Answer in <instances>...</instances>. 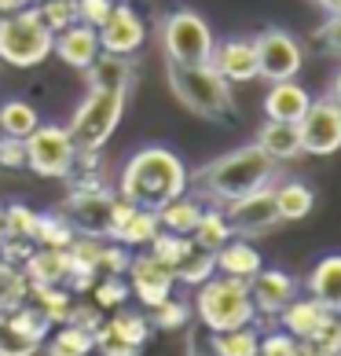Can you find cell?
Here are the masks:
<instances>
[{
    "instance_id": "cell-1",
    "label": "cell",
    "mask_w": 341,
    "mask_h": 356,
    "mask_svg": "<svg viewBox=\"0 0 341 356\" xmlns=\"http://www.w3.org/2000/svg\"><path fill=\"white\" fill-rule=\"evenodd\" d=\"M188 180L191 177L180 154H173L169 147H143L122 169V199H128L133 206L162 209L165 202L188 191Z\"/></svg>"
},
{
    "instance_id": "cell-2",
    "label": "cell",
    "mask_w": 341,
    "mask_h": 356,
    "mask_svg": "<svg viewBox=\"0 0 341 356\" xmlns=\"http://www.w3.org/2000/svg\"><path fill=\"white\" fill-rule=\"evenodd\" d=\"M272 177H275V162L253 143V147H239V151L220 154L194 180H199V188L209 199L231 202V199H242V195H250L257 188H268Z\"/></svg>"
},
{
    "instance_id": "cell-3",
    "label": "cell",
    "mask_w": 341,
    "mask_h": 356,
    "mask_svg": "<svg viewBox=\"0 0 341 356\" xmlns=\"http://www.w3.org/2000/svg\"><path fill=\"white\" fill-rule=\"evenodd\" d=\"M194 312L209 334L217 331H235L257 320L253 298H250V283L246 280H231V275H209L199 286L194 298Z\"/></svg>"
},
{
    "instance_id": "cell-4",
    "label": "cell",
    "mask_w": 341,
    "mask_h": 356,
    "mask_svg": "<svg viewBox=\"0 0 341 356\" xmlns=\"http://www.w3.org/2000/svg\"><path fill=\"white\" fill-rule=\"evenodd\" d=\"M56 33L37 15V8H19L11 15H0V63L19 70H30L51 56Z\"/></svg>"
},
{
    "instance_id": "cell-5",
    "label": "cell",
    "mask_w": 341,
    "mask_h": 356,
    "mask_svg": "<svg viewBox=\"0 0 341 356\" xmlns=\"http://www.w3.org/2000/svg\"><path fill=\"white\" fill-rule=\"evenodd\" d=\"M169 85H173L176 99L199 118H228L231 114V88L228 81L213 70V63H194V67H180L169 63Z\"/></svg>"
},
{
    "instance_id": "cell-6",
    "label": "cell",
    "mask_w": 341,
    "mask_h": 356,
    "mask_svg": "<svg viewBox=\"0 0 341 356\" xmlns=\"http://www.w3.org/2000/svg\"><path fill=\"white\" fill-rule=\"evenodd\" d=\"M125 99H128L125 88H88L85 103L77 107L74 122H70V129H67L70 140H74V147L85 151V154L99 151L103 143L114 136L117 122H122Z\"/></svg>"
},
{
    "instance_id": "cell-7",
    "label": "cell",
    "mask_w": 341,
    "mask_h": 356,
    "mask_svg": "<svg viewBox=\"0 0 341 356\" xmlns=\"http://www.w3.org/2000/svg\"><path fill=\"white\" fill-rule=\"evenodd\" d=\"M162 44L169 63H180V67H194V63H209L213 59V30L202 15L194 11H173L162 22Z\"/></svg>"
},
{
    "instance_id": "cell-8",
    "label": "cell",
    "mask_w": 341,
    "mask_h": 356,
    "mask_svg": "<svg viewBox=\"0 0 341 356\" xmlns=\"http://www.w3.org/2000/svg\"><path fill=\"white\" fill-rule=\"evenodd\" d=\"M22 151H26V169L37 177H70L77 154H81L63 125H37L22 140Z\"/></svg>"
},
{
    "instance_id": "cell-9",
    "label": "cell",
    "mask_w": 341,
    "mask_h": 356,
    "mask_svg": "<svg viewBox=\"0 0 341 356\" xmlns=\"http://www.w3.org/2000/svg\"><path fill=\"white\" fill-rule=\"evenodd\" d=\"M301 151L305 154H334L341 151V107L334 99H312L305 118L297 122Z\"/></svg>"
},
{
    "instance_id": "cell-10",
    "label": "cell",
    "mask_w": 341,
    "mask_h": 356,
    "mask_svg": "<svg viewBox=\"0 0 341 356\" xmlns=\"http://www.w3.org/2000/svg\"><path fill=\"white\" fill-rule=\"evenodd\" d=\"M253 48H257V77H268V81H290L305 63L301 44L286 30H265L253 41Z\"/></svg>"
},
{
    "instance_id": "cell-11",
    "label": "cell",
    "mask_w": 341,
    "mask_h": 356,
    "mask_svg": "<svg viewBox=\"0 0 341 356\" xmlns=\"http://www.w3.org/2000/svg\"><path fill=\"white\" fill-rule=\"evenodd\" d=\"M224 217L231 224V235H242V239L272 232L275 224H279V209H275L272 184H268V188L250 191V195H242V199H231L228 209H224Z\"/></svg>"
},
{
    "instance_id": "cell-12",
    "label": "cell",
    "mask_w": 341,
    "mask_h": 356,
    "mask_svg": "<svg viewBox=\"0 0 341 356\" xmlns=\"http://www.w3.org/2000/svg\"><path fill=\"white\" fill-rule=\"evenodd\" d=\"M162 232L158 224V209L147 206H133L128 199H114V213H110V228L107 235L122 246H151V239Z\"/></svg>"
},
{
    "instance_id": "cell-13",
    "label": "cell",
    "mask_w": 341,
    "mask_h": 356,
    "mask_svg": "<svg viewBox=\"0 0 341 356\" xmlns=\"http://www.w3.org/2000/svg\"><path fill=\"white\" fill-rule=\"evenodd\" d=\"M96 33H99V48L110 51V56H133L147 41V26L128 4H114V11Z\"/></svg>"
},
{
    "instance_id": "cell-14",
    "label": "cell",
    "mask_w": 341,
    "mask_h": 356,
    "mask_svg": "<svg viewBox=\"0 0 341 356\" xmlns=\"http://www.w3.org/2000/svg\"><path fill=\"white\" fill-rule=\"evenodd\" d=\"M128 286H133V294L143 301L147 309H154L158 301H165L169 294H173V283H176V275L169 265H162L154 254H140L128 261Z\"/></svg>"
},
{
    "instance_id": "cell-15",
    "label": "cell",
    "mask_w": 341,
    "mask_h": 356,
    "mask_svg": "<svg viewBox=\"0 0 341 356\" xmlns=\"http://www.w3.org/2000/svg\"><path fill=\"white\" fill-rule=\"evenodd\" d=\"M250 298H253L257 312L279 316L297 298V280L290 272H283V268H260L250 280Z\"/></svg>"
},
{
    "instance_id": "cell-16",
    "label": "cell",
    "mask_w": 341,
    "mask_h": 356,
    "mask_svg": "<svg viewBox=\"0 0 341 356\" xmlns=\"http://www.w3.org/2000/svg\"><path fill=\"white\" fill-rule=\"evenodd\" d=\"M110 213H114V195L99 191V188H85L70 199L67 217L74 228H81L85 235H107L110 228Z\"/></svg>"
},
{
    "instance_id": "cell-17",
    "label": "cell",
    "mask_w": 341,
    "mask_h": 356,
    "mask_svg": "<svg viewBox=\"0 0 341 356\" xmlns=\"http://www.w3.org/2000/svg\"><path fill=\"white\" fill-rule=\"evenodd\" d=\"M51 51H56V56L67 63V67H74V70H88L103 48H99V33L92 30V26L74 22V26H67V30H59V33H56V44H51Z\"/></svg>"
},
{
    "instance_id": "cell-18",
    "label": "cell",
    "mask_w": 341,
    "mask_h": 356,
    "mask_svg": "<svg viewBox=\"0 0 341 356\" xmlns=\"http://www.w3.org/2000/svg\"><path fill=\"white\" fill-rule=\"evenodd\" d=\"M213 70L224 77V81H253L257 77V48L253 41H242V37H235V41H224V44H213Z\"/></svg>"
},
{
    "instance_id": "cell-19",
    "label": "cell",
    "mask_w": 341,
    "mask_h": 356,
    "mask_svg": "<svg viewBox=\"0 0 341 356\" xmlns=\"http://www.w3.org/2000/svg\"><path fill=\"white\" fill-rule=\"evenodd\" d=\"M22 272L30 280V286H63L70 280V254L59 246H37L26 257Z\"/></svg>"
},
{
    "instance_id": "cell-20",
    "label": "cell",
    "mask_w": 341,
    "mask_h": 356,
    "mask_svg": "<svg viewBox=\"0 0 341 356\" xmlns=\"http://www.w3.org/2000/svg\"><path fill=\"white\" fill-rule=\"evenodd\" d=\"M308 103H312L308 88H301L294 77L290 81H272L268 96H265V114L272 118V122H294L297 125L301 118H305Z\"/></svg>"
},
{
    "instance_id": "cell-21",
    "label": "cell",
    "mask_w": 341,
    "mask_h": 356,
    "mask_svg": "<svg viewBox=\"0 0 341 356\" xmlns=\"http://www.w3.org/2000/svg\"><path fill=\"white\" fill-rule=\"evenodd\" d=\"M331 316L334 312H326L316 298H294L290 305L279 312V320H283V331L286 334H294L297 341H308L326 320H331Z\"/></svg>"
},
{
    "instance_id": "cell-22",
    "label": "cell",
    "mask_w": 341,
    "mask_h": 356,
    "mask_svg": "<svg viewBox=\"0 0 341 356\" xmlns=\"http://www.w3.org/2000/svg\"><path fill=\"white\" fill-rule=\"evenodd\" d=\"M308 294L316 298L326 312L341 316V254L323 257L319 265L308 272Z\"/></svg>"
},
{
    "instance_id": "cell-23",
    "label": "cell",
    "mask_w": 341,
    "mask_h": 356,
    "mask_svg": "<svg viewBox=\"0 0 341 356\" xmlns=\"http://www.w3.org/2000/svg\"><path fill=\"white\" fill-rule=\"evenodd\" d=\"M257 147L265 151L272 162H290V158L297 154H305L301 151V136H297V125L294 122H268L260 125V133H257Z\"/></svg>"
},
{
    "instance_id": "cell-24",
    "label": "cell",
    "mask_w": 341,
    "mask_h": 356,
    "mask_svg": "<svg viewBox=\"0 0 341 356\" xmlns=\"http://www.w3.org/2000/svg\"><path fill=\"white\" fill-rule=\"evenodd\" d=\"M217 272L231 275V280H246V283H250L253 275L260 272V254L246 239H228L224 246L217 250Z\"/></svg>"
},
{
    "instance_id": "cell-25",
    "label": "cell",
    "mask_w": 341,
    "mask_h": 356,
    "mask_svg": "<svg viewBox=\"0 0 341 356\" xmlns=\"http://www.w3.org/2000/svg\"><path fill=\"white\" fill-rule=\"evenodd\" d=\"M88 74V88H125L133 85V67H128V56H110V51H99L96 63L85 70Z\"/></svg>"
},
{
    "instance_id": "cell-26",
    "label": "cell",
    "mask_w": 341,
    "mask_h": 356,
    "mask_svg": "<svg viewBox=\"0 0 341 356\" xmlns=\"http://www.w3.org/2000/svg\"><path fill=\"white\" fill-rule=\"evenodd\" d=\"M275 191V209H279V220H305L312 213V206H316V195H312L308 184L301 180H286L279 184Z\"/></svg>"
},
{
    "instance_id": "cell-27",
    "label": "cell",
    "mask_w": 341,
    "mask_h": 356,
    "mask_svg": "<svg viewBox=\"0 0 341 356\" xmlns=\"http://www.w3.org/2000/svg\"><path fill=\"white\" fill-rule=\"evenodd\" d=\"M228 239H231V224L224 217V209H202V217H199V224H194V232H191V243L199 250L217 254Z\"/></svg>"
},
{
    "instance_id": "cell-28",
    "label": "cell",
    "mask_w": 341,
    "mask_h": 356,
    "mask_svg": "<svg viewBox=\"0 0 341 356\" xmlns=\"http://www.w3.org/2000/svg\"><path fill=\"white\" fill-rule=\"evenodd\" d=\"M209 346H213L217 356H257L260 334L253 331V323H246V327H235V331L209 334Z\"/></svg>"
},
{
    "instance_id": "cell-29",
    "label": "cell",
    "mask_w": 341,
    "mask_h": 356,
    "mask_svg": "<svg viewBox=\"0 0 341 356\" xmlns=\"http://www.w3.org/2000/svg\"><path fill=\"white\" fill-rule=\"evenodd\" d=\"M176 283H188V286H202L209 275H217V254H209V250H199V246H191L188 254H183L176 261Z\"/></svg>"
},
{
    "instance_id": "cell-30",
    "label": "cell",
    "mask_w": 341,
    "mask_h": 356,
    "mask_svg": "<svg viewBox=\"0 0 341 356\" xmlns=\"http://www.w3.org/2000/svg\"><path fill=\"white\" fill-rule=\"evenodd\" d=\"M44 346H48V356H88L96 349V341H92V331H85V327L63 323L51 338H44Z\"/></svg>"
},
{
    "instance_id": "cell-31",
    "label": "cell",
    "mask_w": 341,
    "mask_h": 356,
    "mask_svg": "<svg viewBox=\"0 0 341 356\" xmlns=\"http://www.w3.org/2000/svg\"><path fill=\"white\" fill-rule=\"evenodd\" d=\"M37 125H41V118L26 99H8L0 107V129H4L8 140H26Z\"/></svg>"
},
{
    "instance_id": "cell-32",
    "label": "cell",
    "mask_w": 341,
    "mask_h": 356,
    "mask_svg": "<svg viewBox=\"0 0 341 356\" xmlns=\"http://www.w3.org/2000/svg\"><path fill=\"white\" fill-rule=\"evenodd\" d=\"M199 217H202V206L194 199H183V195L158 209V224L165 232H176V235H191L194 224H199Z\"/></svg>"
},
{
    "instance_id": "cell-33",
    "label": "cell",
    "mask_w": 341,
    "mask_h": 356,
    "mask_svg": "<svg viewBox=\"0 0 341 356\" xmlns=\"http://www.w3.org/2000/svg\"><path fill=\"white\" fill-rule=\"evenodd\" d=\"M41 341L26 334L22 327L11 320V312H0V356H33Z\"/></svg>"
},
{
    "instance_id": "cell-34",
    "label": "cell",
    "mask_w": 341,
    "mask_h": 356,
    "mask_svg": "<svg viewBox=\"0 0 341 356\" xmlns=\"http://www.w3.org/2000/svg\"><path fill=\"white\" fill-rule=\"evenodd\" d=\"M26 294H30V280H26V272L19 265L0 261V312L19 309L26 301Z\"/></svg>"
},
{
    "instance_id": "cell-35",
    "label": "cell",
    "mask_w": 341,
    "mask_h": 356,
    "mask_svg": "<svg viewBox=\"0 0 341 356\" xmlns=\"http://www.w3.org/2000/svg\"><path fill=\"white\" fill-rule=\"evenodd\" d=\"M77 239V232H74V224L70 217H37V235H33V243L37 246H59V250H67L70 243Z\"/></svg>"
},
{
    "instance_id": "cell-36",
    "label": "cell",
    "mask_w": 341,
    "mask_h": 356,
    "mask_svg": "<svg viewBox=\"0 0 341 356\" xmlns=\"http://www.w3.org/2000/svg\"><path fill=\"white\" fill-rule=\"evenodd\" d=\"M92 341H96V349H99L103 356H140V353H143V346L128 341L110 320H107V323H99L96 331H92Z\"/></svg>"
},
{
    "instance_id": "cell-37",
    "label": "cell",
    "mask_w": 341,
    "mask_h": 356,
    "mask_svg": "<svg viewBox=\"0 0 341 356\" xmlns=\"http://www.w3.org/2000/svg\"><path fill=\"white\" fill-rule=\"evenodd\" d=\"M37 294V309H41L51 323H67L70 320V290L63 286H30Z\"/></svg>"
},
{
    "instance_id": "cell-38",
    "label": "cell",
    "mask_w": 341,
    "mask_h": 356,
    "mask_svg": "<svg viewBox=\"0 0 341 356\" xmlns=\"http://www.w3.org/2000/svg\"><path fill=\"white\" fill-rule=\"evenodd\" d=\"M191 246H194V243H191V235H176V232H165V228H162V232L151 239V254L158 257L162 265L176 268V261H180L183 254H188Z\"/></svg>"
},
{
    "instance_id": "cell-39",
    "label": "cell",
    "mask_w": 341,
    "mask_h": 356,
    "mask_svg": "<svg viewBox=\"0 0 341 356\" xmlns=\"http://www.w3.org/2000/svg\"><path fill=\"white\" fill-rule=\"evenodd\" d=\"M37 15H41V22L51 33H59V30H67V26L77 22V8H74V0H41Z\"/></svg>"
},
{
    "instance_id": "cell-40",
    "label": "cell",
    "mask_w": 341,
    "mask_h": 356,
    "mask_svg": "<svg viewBox=\"0 0 341 356\" xmlns=\"http://www.w3.org/2000/svg\"><path fill=\"white\" fill-rule=\"evenodd\" d=\"M188 316H191L188 301H176L173 294H169L165 301H158V305L151 309V323L162 327V331H176V327L188 323Z\"/></svg>"
},
{
    "instance_id": "cell-41",
    "label": "cell",
    "mask_w": 341,
    "mask_h": 356,
    "mask_svg": "<svg viewBox=\"0 0 341 356\" xmlns=\"http://www.w3.org/2000/svg\"><path fill=\"white\" fill-rule=\"evenodd\" d=\"M257 356H312V353H308L305 341H297L294 334L275 331V334H265V338H260Z\"/></svg>"
},
{
    "instance_id": "cell-42",
    "label": "cell",
    "mask_w": 341,
    "mask_h": 356,
    "mask_svg": "<svg viewBox=\"0 0 341 356\" xmlns=\"http://www.w3.org/2000/svg\"><path fill=\"white\" fill-rule=\"evenodd\" d=\"M8 213V239H26V243H33V235H37V217L41 213H33L30 206H8L4 209Z\"/></svg>"
},
{
    "instance_id": "cell-43",
    "label": "cell",
    "mask_w": 341,
    "mask_h": 356,
    "mask_svg": "<svg viewBox=\"0 0 341 356\" xmlns=\"http://www.w3.org/2000/svg\"><path fill=\"white\" fill-rule=\"evenodd\" d=\"M92 290H96V305L99 309H117L128 298V286L122 283V275H99Z\"/></svg>"
},
{
    "instance_id": "cell-44",
    "label": "cell",
    "mask_w": 341,
    "mask_h": 356,
    "mask_svg": "<svg viewBox=\"0 0 341 356\" xmlns=\"http://www.w3.org/2000/svg\"><path fill=\"white\" fill-rule=\"evenodd\" d=\"M74 8H77V22L99 30V26L107 22V15L114 11V0H74Z\"/></svg>"
},
{
    "instance_id": "cell-45",
    "label": "cell",
    "mask_w": 341,
    "mask_h": 356,
    "mask_svg": "<svg viewBox=\"0 0 341 356\" xmlns=\"http://www.w3.org/2000/svg\"><path fill=\"white\" fill-rule=\"evenodd\" d=\"M0 165H26V151L22 140H0Z\"/></svg>"
},
{
    "instance_id": "cell-46",
    "label": "cell",
    "mask_w": 341,
    "mask_h": 356,
    "mask_svg": "<svg viewBox=\"0 0 341 356\" xmlns=\"http://www.w3.org/2000/svg\"><path fill=\"white\" fill-rule=\"evenodd\" d=\"M323 41H326V48L341 51V15L338 11H331V19H326V26H323Z\"/></svg>"
},
{
    "instance_id": "cell-47",
    "label": "cell",
    "mask_w": 341,
    "mask_h": 356,
    "mask_svg": "<svg viewBox=\"0 0 341 356\" xmlns=\"http://www.w3.org/2000/svg\"><path fill=\"white\" fill-rule=\"evenodd\" d=\"M188 356H217V353H213V346H209V338H202V334H191Z\"/></svg>"
},
{
    "instance_id": "cell-48",
    "label": "cell",
    "mask_w": 341,
    "mask_h": 356,
    "mask_svg": "<svg viewBox=\"0 0 341 356\" xmlns=\"http://www.w3.org/2000/svg\"><path fill=\"white\" fill-rule=\"evenodd\" d=\"M19 8H26V0H0V15H11Z\"/></svg>"
},
{
    "instance_id": "cell-49",
    "label": "cell",
    "mask_w": 341,
    "mask_h": 356,
    "mask_svg": "<svg viewBox=\"0 0 341 356\" xmlns=\"http://www.w3.org/2000/svg\"><path fill=\"white\" fill-rule=\"evenodd\" d=\"M331 99H334L338 107H341V70L334 74V81H331Z\"/></svg>"
},
{
    "instance_id": "cell-50",
    "label": "cell",
    "mask_w": 341,
    "mask_h": 356,
    "mask_svg": "<svg viewBox=\"0 0 341 356\" xmlns=\"http://www.w3.org/2000/svg\"><path fill=\"white\" fill-rule=\"evenodd\" d=\"M8 239V213H4V206H0V243Z\"/></svg>"
},
{
    "instance_id": "cell-51",
    "label": "cell",
    "mask_w": 341,
    "mask_h": 356,
    "mask_svg": "<svg viewBox=\"0 0 341 356\" xmlns=\"http://www.w3.org/2000/svg\"><path fill=\"white\" fill-rule=\"evenodd\" d=\"M316 4H319V8H326V11H334V8H338V0H316Z\"/></svg>"
},
{
    "instance_id": "cell-52",
    "label": "cell",
    "mask_w": 341,
    "mask_h": 356,
    "mask_svg": "<svg viewBox=\"0 0 341 356\" xmlns=\"http://www.w3.org/2000/svg\"><path fill=\"white\" fill-rule=\"evenodd\" d=\"M334 11H338V15H341V0H338V8H334Z\"/></svg>"
},
{
    "instance_id": "cell-53",
    "label": "cell",
    "mask_w": 341,
    "mask_h": 356,
    "mask_svg": "<svg viewBox=\"0 0 341 356\" xmlns=\"http://www.w3.org/2000/svg\"><path fill=\"white\" fill-rule=\"evenodd\" d=\"M0 140H4V129H0Z\"/></svg>"
}]
</instances>
